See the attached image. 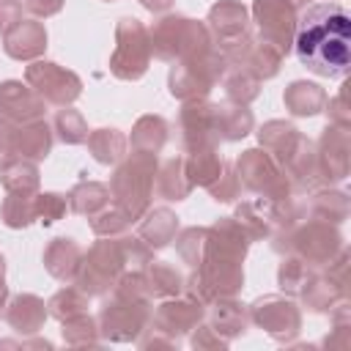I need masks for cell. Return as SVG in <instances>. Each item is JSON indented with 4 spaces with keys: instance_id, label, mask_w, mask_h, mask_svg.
<instances>
[{
    "instance_id": "obj_1",
    "label": "cell",
    "mask_w": 351,
    "mask_h": 351,
    "mask_svg": "<svg viewBox=\"0 0 351 351\" xmlns=\"http://www.w3.org/2000/svg\"><path fill=\"white\" fill-rule=\"evenodd\" d=\"M293 49L307 71L329 80L346 77L351 71V19L346 8L337 3L310 5L296 22Z\"/></svg>"
},
{
    "instance_id": "obj_2",
    "label": "cell",
    "mask_w": 351,
    "mask_h": 351,
    "mask_svg": "<svg viewBox=\"0 0 351 351\" xmlns=\"http://www.w3.org/2000/svg\"><path fill=\"white\" fill-rule=\"evenodd\" d=\"M148 44H151V55L165 63L192 60L214 49L206 22L181 14H165L162 19H156L154 27H148Z\"/></svg>"
},
{
    "instance_id": "obj_3",
    "label": "cell",
    "mask_w": 351,
    "mask_h": 351,
    "mask_svg": "<svg viewBox=\"0 0 351 351\" xmlns=\"http://www.w3.org/2000/svg\"><path fill=\"white\" fill-rule=\"evenodd\" d=\"M156 167H159L156 154L132 151L118 162L112 178H110V197L118 208L126 211V217L132 222H137L151 208Z\"/></svg>"
},
{
    "instance_id": "obj_4",
    "label": "cell",
    "mask_w": 351,
    "mask_h": 351,
    "mask_svg": "<svg viewBox=\"0 0 351 351\" xmlns=\"http://www.w3.org/2000/svg\"><path fill=\"white\" fill-rule=\"evenodd\" d=\"M126 269L123 247L118 236H99V241L82 252V263L77 269L74 285L88 296H107Z\"/></svg>"
},
{
    "instance_id": "obj_5",
    "label": "cell",
    "mask_w": 351,
    "mask_h": 351,
    "mask_svg": "<svg viewBox=\"0 0 351 351\" xmlns=\"http://www.w3.org/2000/svg\"><path fill=\"white\" fill-rule=\"evenodd\" d=\"M151 66V44H148V27L134 19L123 16L115 25V49L110 55V74L123 82L140 80Z\"/></svg>"
},
{
    "instance_id": "obj_6",
    "label": "cell",
    "mask_w": 351,
    "mask_h": 351,
    "mask_svg": "<svg viewBox=\"0 0 351 351\" xmlns=\"http://www.w3.org/2000/svg\"><path fill=\"white\" fill-rule=\"evenodd\" d=\"M225 66H228V60L219 55V49H211V52H206L200 58H192V60H178L170 69V77H167L170 96L178 99V101H203V99H208L211 88L222 80Z\"/></svg>"
},
{
    "instance_id": "obj_7",
    "label": "cell",
    "mask_w": 351,
    "mask_h": 351,
    "mask_svg": "<svg viewBox=\"0 0 351 351\" xmlns=\"http://www.w3.org/2000/svg\"><path fill=\"white\" fill-rule=\"evenodd\" d=\"M343 233L337 230V225L321 222V219H307V222H296L293 230L285 236L280 252H293L299 255L307 266L313 269H324L340 250H343Z\"/></svg>"
},
{
    "instance_id": "obj_8",
    "label": "cell",
    "mask_w": 351,
    "mask_h": 351,
    "mask_svg": "<svg viewBox=\"0 0 351 351\" xmlns=\"http://www.w3.org/2000/svg\"><path fill=\"white\" fill-rule=\"evenodd\" d=\"M236 167V176L241 181V186L247 192H255L266 200H282V197H293V189H291V181L285 178L282 167L277 165V159L263 151L261 145L258 148H247L239 154V159L233 162Z\"/></svg>"
},
{
    "instance_id": "obj_9",
    "label": "cell",
    "mask_w": 351,
    "mask_h": 351,
    "mask_svg": "<svg viewBox=\"0 0 351 351\" xmlns=\"http://www.w3.org/2000/svg\"><path fill=\"white\" fill-rule=\"evenodd\" d=\"M247 313H250V321L277 343H293L302 332V310L293 302V296L266 293L255 299L247 307Z\"/></svg>"
},
{
    "instance_id": "obj_10",
    "label": "cell",
    "mask_w": 351,
    "mask_h": 351,
    "mask_svg": "<svg viewBox=\"0 0 351 351\" xmlns=\"http://www.w3.org/2000/svg\"><path fill=\"white\" fill-rule=\"evenodd\" d=\"M99 335L110 343H137V337L151 324V302H126V299H107L96 315Z\"/></svg>"
},
{
    "instance_id": "obj_11",
    "label": "cell",
    "mask_w": 351,
    "mask_h": 351,
    "mask_svg": "<svg viewBox=\"0 0 351 351\" xmlns=\"http://www.w3.org/2000/svg\"><path fill=\"white\" fill-rule=\"evenodd\" d=\"M250 14L258 27V38L271 44L285 58L293 49L299 8L291 0H252Z\"/></svg>"
},
{
    "instance_id": "obj_12",
    "label": "cell",
    "mask_w": 351,
    "mask_h": 351,
    "mask_svg": "<svg viewBox=\"0 0 351 351\" xmlns=\"http://www.w3.org/2000/svg\"><path fill=\"white\" fill-rule=\"evenodd\" d=\"M25 82L47 104H58V107H66V104L77 101L80 93H82V80L71 69H63L52 60H33L25 69Z\"/></svg>"
},
{
    "instance_id": "obj_13",
    "label": "cell",
    "mask_w": 351,
    "mask_h": 351,
    "mask_svg": "<svg viewBox=\"0 0 351 351\" xmlns=\"http://www.w3.org/2000/svg\"><path fill=\"white\" fill-rule=\"evenodd\" d=\"M250 22H252L250 8L241 0H217L206 16V27L211 33L214 49L225 52V49L236 47L239 41H244L247 36H252Z\"/></svg>"
},
{
    "instance_id": "obj_14",
    "label": "cell",
    "mask_w": 351,
    "mask_h": 351,
    "mask_svg": "<svg viewBox=\"0 0 351 351\" xmlns=\"http://www.w3.org/2000/svg\"><path fill=\"white\" fill-rule=\"evenodd\" d=\"M285 173V178L291 181L293 195L296 192H313L321 189V170H318V154H315V143L310 137H304L302 132L296 134V140L291 143V148L282 154V159L277 162Z\"/></svg>"
},
{
    "instance_id": "obj_15",
    "label": "cell",
    "mask_w": 351,
    "mask_h": 351,
    "mask_svg": "<svg viewBox=\"0 0 351 351\" xmlns=\"http://www.w3.org/2000/svg\"><path fill=\"white\" fill-rule=\"evenodd\" d=\"M178 132L184 151H200V148H217L219 134L214 126V101H184L178 112Z\"/></svg>"
},
{
    "instance_id": "obj_16",
    "label": "cell",
    "mask_w": 351,
    "mask_h": 351,
    "mask_svg": "<svg viewBox=\"0 0 351 351\" xmlns=\"http://www.w3.org/2000/svg\"><path fill=\"white\" fill-rule=\"evenodd\" d=\"M206 318V307L184 293L162 299V304L156 310H151V326L181 340L184 335H189L200 321Z\"/></svg>"
},
{
    "instance_id": "obj_17",
    "label": "cell",
    "mask_w": 351,
    "mask_h": 351,
    "mask_svg": "<svg viewBox=\"0 0 351 351\" xmlns=\"http://www.w3.org/2000/svg\"><path fill=\"white\" fill-rule=\"evenodd\" d=\"M348 129L346 126H335L329 123L324 132H321V140L315 145V154H318V170H321V181L324 186H332L337 181H343L348 176Z\"/></svg>"
},
{
    "instance_id": "obj_18",
    "label": "cell",
    "mask_w": 351,
    "mask_h": 351,
    "mask_svg": "<svg viewBox=\"0 0 351 351\" xmlns=\"http://www.w3.org/2000/svg\"><path fill=\"white\" fill-rule=\"evenodd\" d=\"M219 55H222L228 63H236V66H244L247 71H252L261 82L277 77L280 63H282V55H280L271 44L261 41L258 36H247L244 41H239L236 47H230V49H225V52H219Z\"/></svg>"
},
{
    "instance_id": "obj_19",
    "label": "cell",
    "mask_w": 351,
    "mask_h": 351,
    "mask_svg": "<svg viewBox=\"0 0 351 351\" xmlns=\"http://www.w3.org/2000/svg\"><path fill=\"white\" fill-rule=\"evenodd\" d=\"M47 101L22 80H5L0 82V115H5L11 123H27L44 118Z\"/></svg>"
},
{
    "instance_id": "obj_20",
    "label": "cell",
    "mask_w": 351,
    "mask_h": 351,
    "mask_svg": "<svg viewBox=\"0 0 351 351\" xmlns=\"http://www.w3.org/2000/svg\"><path fill=\"white\" fill-rule=\"evenodd\" d=\"M3 49L14 60H38L47 49V30L38 19H19L3 33Z\"/></svg>"
},
{
    "instance_id": "obj_21",
    "label": "cell",
    "mask_w": 351,
    "mask_h": 351,
    "mask_svg": "<svg viewBox=\"0 0 351 351\" xmlns=\"http://www.w3.org/2000/svg\"><path fill=\"white\" fill-rule=\"evenodd\" d=\"M203 321L230 343L233 337H241L247 332L250 313H247V304H241L236 296H217L206 307V318Z\"/></svg>"
},
{
    "instance_id": "obj_22",
    "label": "cell",
    "mask_w": 351,
    "mask_h": 351,
    "mask_svg": "<svg viewBox=\"0 0 351 351\" xmlns=\"http://www.w3.org/2000/svg\"><path fill=\"white\" fill-rule=\"evenodd\" d=\"M47 304L41 296L36 293H16L8 304H5V321L8 326L27 337V335H38L44 329V321H47Z\"/></svg>"
},
{
    "instance_id": "obj_23",
    "label": "cell",
    "mask_w": 351,
    "mask_h": 351,
    "mask_svg": "<svg viewBox=\"0 0 351 351\" xmlns=\"http://www.w3.org/2000/svg\"><path fill=\"white\" fill-rule=\"evenodd\" d=\"M49 151H52V126L44 118L14 126V154L16 156L41 162L49 156Z\"/></svg>"
},
{
    "instance_id": "obj_24",
    "label": "cell",
    "mask_w": 351,
    "mask_h": 351,
    "mask_svg": "<svg viewBox=\"0 0 351 351\" xmlns=\"http://www.w3.org/2000/svg\"><path fill=\"white\" fill-rule=\"evenodd\" d=\"M82 263V247L74 239H52L44 250V269L58 282H74L77 269Z\"/></svg>"
},
{
    "instance_id": "obj_25",
    "label": "cell",
    "mask_w": 351,
    "mask_h": 351,
    "mask_svg": "<svg viewBox=\"0 0 351 351\" xmlns=\"http://www.w3.org/2000/svg\"><path fill=\"white\" fill-rule=\"evenodd\" d=\"M137 236L151 247V250H162L167 247L176 233H178V217L173 208L167 206H156V208H148L140 219H137Z\"/></svg>"
},
{
    "instance_id": "obj_26",
    "label": "cell",
    "mask_w": 351,
    "mask_h": 351,
    "mask_svg": "<svg viewBox=\"0 0 351 351\" xmlns=\"http://www.w3.org/2000/svg\"><path fill=\"white\" fill-rule=\"evenodd\" d=\"M214 126H217L219 140L236 143L255 129V118H252V110L247 104L219 101V104H214Z\"/></svg>"
},
{
    "instance_id": "obj_27",
    "label": "cell",
    "mask_w": 351,
    "mask_h": 351,
    "mask_svg": "<svg viewBox=\"0 0 351 351\" xmlns=\"http://www.w3.org/2000/svg\"><path fill=\"white\" fill-rule=\"evenodd\" d=\"M154 189L162 200H184L189 197V192L195 189L189 176H186V162L184 156H170L167 162H162L156 167V176H154Z\"/></svg>"
},
{
    "instance_id": "obj_28",
    "label": "cell",
    "mask_w": 351,
    "mask_h": 351,
    "mask_svg": "<svg viewBox=\"0 0 351 351\" xmlns=\"http://www.w3.org/2000/svg\"><path fill=\"white\" fill-rule=\"evenodd\" d=\"M282 104L291 115L296 118H313L318 112H324V104H326V90L315 82H307V80H293L285 93H282Z\"/></svg>"
},
{
    "instance_id": "obj_29",
    "label": "cell",
    "mask_w": 351,
    "mask_h": 351,
    "mask_svg": "<svg viewBox=\"0 0 351 351\" xmlns=\"http://www.w3.org/2000/svg\"><path fill=\"white\" fill-rule=\"evenodd\" d=\"M299 299L307 310L313 313H329L335 304H340L343 299H348V293L343 288H337L326 274H321L318 269L313 271V277L304 282V288L299 291Z\"/></svg>"
},
{
    "instance_id": "obj_30",
    "label": "cell",
    "mask_w": 351,
    "mask_h": 351,
    "mask_svg": "<svg viewBox=\"0 0 351 351\" xmlns=\"http://www.w3.org/2000/svg\"><path fill=\"white\" fill-rule=\"evenodd\" d=\"M85 143H88L90 156L99 165H118L126 156V148H129L126 134L121 129H112V126H101V129L88 132V140Z\"/></svg>"
},
{
    "instance_id": "obj_31",
    "label": "cell",
    "mask_w": 351,
    "mask_h": 351,
    "mask_svg": "<svg viewBox=\"0 0 351 351\" xmlns=\"http://www.w3.org/2000/svg\"><path fill=\"white\" fill-rule=\"evenodd\" d=\"M0 181L5 186V192H16V195H36L41 176H38V165L33 159L25 156H14L0 167Z\"/></svg>"
},
{
    "instance_id": "obj_32",
    "label": "cell",
    "mask_w": 351,
    "mask_h": 351,
    "mask_svg": "<svg viewBox=\"0 0 351 351\" xmlns=\"http://www.w3.org/2000/svg\"><path fill=\"white\" fill-rule=\"evenodd\" d=\"M167 121L162 115H140L132 126V151H140V154H159L167 143Z\"/></svg>"
},
{
    "instance_id": "obj_33",
    "label": "cell",
    "mask_w": 351,
    "mask_h": 351,
    "mask_svg": "<svg viewBox=\"0 0 351 351\" xmlns=\"http://www.w3.org/2000/svg\"><path fill=\"white\" fill-rule=\"evenodd\" d=\"M348 195L340 192V189H329V186H321V189H313V197H310V219H321V222H329V225H340L348 219Z\"/></svg>"
},
{
    "instance_id": "obj_34",
    "label": "cell",
    "mask_w": 351,
    "mask_h": 351,
    "mask_svg": "<svg viewBox=\"0 0 351 351\" xmlns=\"http://www.w3.org/2000/svg\"><path fill=\"white\" fill-rule=\"evenodd\" d=\"M143 271H145L151 299H170L184 291V274L176 266H170L167 261H151Z\"/></svg>"
},
{
    "instance_id": "obj_35",
    "label": "cell",
    "mask_w": 351,
    "mask_h": 351,
    "mask_svg": "<svg viewBox=\"0 0 351 351\" xmlns=\"http://www.w3.org/2000/svg\"><path fill=\"white\" fill-rule=\"evenodd\" d=\"M222 88L228 93V101H236V104H250L261 96V80L247 71L244 66H236V63H228L225 66V74H222Z\"/></svg>"
},
{
    "instance_id": "obj_36",
    "label": "cell",
    "mask_w": 351,
    "mask_h": 351,
    "mask_svg": "<svg viewBox=\"0 0 351 351\" xmlns=\"http://www.w3.org/2000/svg\"><path fill=\"white\" fill-rule=\"evenodd\" d=\"M107 203H110V186L99 184V181H80L69 192V211H74L80 217H93Z\"/></svg>"
},
{
    "instance_id": "obj_37",
    "label": "cell",
    "mask_w": 351,
    "mask_h": 351,
    "mask_svg": "<svg viewBox=\"0 0 351 351\" xmlns=\"http://www.w3.org/2000/svg\"><path fill=\"white\" fill-rule=\"evenodd\" d=\"M258 145L263 148V151H269L277 162L282 159V154L291 148V143L296 140V134H299V129L293 126V123H288V121H266L258 132Z\"/></svg>"
},
{
    "instance_id": "obj_38",
    "label": "cell",
    "mask_w": 351,
    "mask_h": 351,
    "mask_svg": "<svg viewBox=\"0 0 351 351\" xmlns=\"http://www.w3.org/2000/svg\"><path fill=\"white\" fill-rule=\"evenodd\" d=\"M186 162V176L192 181V186H208L219 170H222V159L217 154V148H200V151H189L184 156Z\"/></svg>"
},
{
    "instance_id": "obj_39",
    "label": "cell",
    "mask_w": 351,
    "mask_h": 351,
    "mask_svg": "<svg viewBox=\"0 0 351 351\" xmlns=\"http://www.w3.org/2000/svg\"><path fill=\"white\" fill-rule=\"evenodd\" d=\"M313 266H307L299 255L293 252H285L282 261H280V269H277V285L285 296H299V291L304 288V282L313 277Z\"/></svg>"
},
{
    "instance_id": "obj_40",
    "label": "cell",
    "mask_w": 351,
    "mask_h": 351,
    "mask_svg": "<svg viewBox=\"0 0 351 351\" xmlns=\"http://www.w3.org/2000/svg\"><path fill=\"white\" fill-rule=\"evenodd\" d=\"M52 132H55L58 140L66 143V145H80V143L88 140V123H85L82 112L74 110L71 104H66V107H60V110L55 112V118H52Z\"/></svg>"
},
{
    "instance_id": "obj_41",
    "label": "cell",
    "mask_w": 351,
    "mask_h": 351,
    "mask_svg": "<svg viewBox=\"0 0 351 351\" xmlns=\"http://www.w3.org/2000/svg\"><path fill=\"white\" fill-rule=\"evenodd\" d=\"M63 324V329H60V335H63V343H69V346H74V348H82V346H99V324H96V318L90 315V313H80V315H71V318H66V321H60Z\"/></svg>"
},
{
    "instance_id": "obj_42",
    "label": "cell",
    "mask_w": 351,
    "mask_h": 351,
    "mask_svg": "<svg viewBox=\"0 0 351 351\" xmlns=\"http://www.w3.org/2000/svg\"><path fill=\"white\" fill-rule=\"evenodd\" d=\"M36 195H16V192H8L3 206H0V219L14 228V230H22L27 228L30 222H36Z\"/></svg>"
},
{
    "instance_id": "obj_43",
    "label": "cell",
    "mask_w": 351,
    "mask_h": 351,
    "mask_svg": "<svg viewBox=\"0 0 351 351\" xmlns=\"http://www.w3.org/2000/svg\"><path fill=\"white\" fill-rule=\"evenodd\" d=\"M88 302H90L88 293H82L77 285H66V288H60L58 293H52V299L47 302V313H49L52 318H58V321H66V318H71V315L88 313V307H90Z\"/></svg>"
},
{
    "instance_id": "obj_44",
    "label": "cell",
    "mask_w": 351,
    "mask_h": 351,
    "mask_svg": "<svg viewBox=\"0 0 351 351\" xmlns=\"http://www.w3.org/2000/svg\"><path fill=\"white\" fill-rule=\"evenodd\" d=\"M206 236H208V228H203V225H192V228H184L181 233H176V252L189 269L200 266L203 252H206Z\"/></svg>"
},
{
    "instance_id": "obj_45",
    "label": "cell",
    "mask_w": 351,
    "mask_h": 351,
    "mask_svg": "<svg viewBox=\"0 0 351 351\" xmlns=\"http://www.w3.org/2000/svg\"><path fill=\"white\" fill-rule=\"evenodd\" d=\"M90 219V230L96 233V236H121V233H126L129 228H132V219L126 217V211L123 208H118L115 203L110 206H104L101 211H96L93 217H88Z\"/></svg>"
},
{
    "instance_id": "obj_46",
    "label": "cell",
    "mask_w": 351,
    "mask_h": 351,
    "mask_svg": "<svg viewBox=\"0 0 351 351\" xmlns=\"http://www.w3.org/2000/svg\"><path fill=\"white\" fill-rule=\"evenodd\" d=\"M112 296L126 299V302H151L145 271L143 269H123L121 277L112 285Z\"/></svg>"
},
{
    "instance_id": "obj_47",
    "label": "cell",
    "mask_w": 351,
    "mask_h": 351,
    "mask_svg": "<svg viewBox=\"0 0 351 351\" xmlns=\"http://www.w3.org/2000/svg\"><path fill=\"white\" fill-rule=\"evenodd\" d=\"M206 189H208V195H211L217 203H233V200L241 195V181H239V176H236V167L228 165V162H222L219 176H217Z\"/></svg>"
},
{
    "instance_id": "obj_48",
    "label": "cell",
    "mask_w": 351,
    "mask_h": 351,
    "mask_svg": "<svg viewBox=\"0 0 351 351\" xmlns=\"http://www.w3.org/2000/svg\"><path fill=\"white\" fill-rule=\"evenodd\" d=\"M36 219L41 225H52L66 217L69 211V197L60 192H36Z\"/></svg>"
},
{
    "instance_id": "obj_49",
    "label": "cell",
    "mask_w": 351,
    "mask_h": 351,
    "mask_svg": "<svg viewBox=\"0 0 351 351\" xmlns=\"http://www.w3.org/2000/svg\"><path fill=\"white\" fill-rule=\"evenodd\" d=\"M121 247H123V258H126V269H145L154 261V250L140 239V236H129L121 233Z\"/></svg>"
},
{
    "instance_id": "obj_50",
    "label": "cell",
    "mask_w": 351,
    "mask_h": 351,
    "mask_svg": "<svg viewBox=\"0 0 351 351\" xmlns=\"http://www.w3.org/2000/svg\"><path fill=\"white\" fill-rule=\"evenodd\" d=\"M189 335H192L189 343H192L195 351H225V348H228V340H225L219 332H214L206 321H200Z\"/></svg>"
},
{
    "instance_id": "obj_51",
    "label": "cell",
    "mask_w": 351,
    "mask_h": 351,
    "mask_svg": "<svg viewBox=\"0 0 351 351\" xmlns=\"http://www.w3.org/2000/svg\"><path fill=\"white\" fill-rule=\"evenodd\" d=\"M324 112L329 115V123H335V126H351V110H348V90L343 88L335 99H326V104H324Z\"/></svg>"
},
{
    "instance_id": "obj_52",
    "label": "cell",
    "mask_w": 351,
    "mask_h": 351,
    "mask_svg": "<svg viewBox=\"0 0 351 351\" xmlns=\"http://www.w3.org/2000/svg\"><path fill=\"white\" fill-rule=\"evenodd\" d=\"M14 126H16V123H11L5 115H0V167H3L8 159L16 156V154H14Z\"/></svg>"
},
{
    "instance_id": "obj_53",
    "label": "cell",
    "mask_w": 351,
    "mask_h": 351,
    "mask_svg": "<svg viewBox=\"0 0 351 351\" xmlns=\"http://www.w3.org/2000/svg\"><path fill=\"white\" fill-rule=\"evenodd\" d=\"M22 19V0H0V33Z\"/></svg>"
},
{
    "instance_id": "obj_54",
    "label": "cell",
    "mask_w": 351,
    "mask_h": 351,
    "mask_svg": "<svg viewBox=\"0 0 351 351\" xmlns=\"http://www.w3.org/2000/svg\"><path fill=\"white\" fill-rule=\"evenodd\" d=\"M66 5V0H25V8L36 16V19H47L55 16L60 8Z\"/></svg>"
},
{
    "instance_id": "obj_55",
    "label": "cell",
    "mask_w": 351,
    "mask_h": 351,
    "mask_svg": "<svg viewBox=\"0 0 351 351\" xmlns=\"http://www.w3.org/2000/svg\"><path fill=\"white\" fill-rule=\"evenodd\" d=\"M143 3V8H148V11H154V14H162V11H167L176 0H140Z\"/></svg>"
},
{
    "instance_id": "obj_56",
    "label": "cell",
    "mask_w": 351,
    "mask_h": 351,
    "mask_svg": "<svg viewBox=\"0 0 351 351\" xmlns=\"http://www.w3.org/2000/svg\"><path fill=\"white\" fill-rule=\"evenodd\" d=\"M8 302V285H5V277H0V310L5 307Z\"/></svg>"
},
{
    "instance_id": "obj_57",
    "label": "cell",
    "mask_w": 351,
    "mask_h": 351,
    "mask_svg": "<svg viewBox=\"0 0 351 351\" xmlns=\"http://www.w3.org/2000/svg\"><path fill=\"white\" fill-rule=\"evenodd\" d=\"M0 277H5V258L0 255Z\"/></svg>"
},
{
    "instance_id": "obj_58",
    "label": "cell",
    "mask_w": 351,
    "mask_h": 351,
    "mask_svg": "<svg viewBox=\"0 0 351 351\" xmlns=\"http://www.w3.org/2000/svg\"><path fill=\"white\" fill-rule=\"evenodd\" d=\"M291 3H293V5H296V8H299V5H304V3H307V0H291Z\"/></svg>"
},
{
    "instance_id": "obj_59",
    "label": "cell",
    "mask_w": 351,
    "mask_h": 351,
    "mask_svg": "<svg viewBox=\"0 0 351 351\" xmlns=\"http://www.w3.org/2000/svg\"><path fill=\"white\" fill-rule=\"evenodd\" d=\"M107 3H112V0H107Z\"/></svg>"
}]
</instances>
